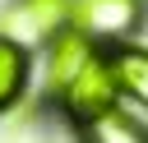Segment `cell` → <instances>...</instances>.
<instances>
[{
  "instance_id": "cell-1",
  "label": "cell",
  "mask_w": 148,
  "mask_h": 143,
  "mask_svg": "<svg viewBox=\"0 0 148 143\" xmlns=\"http://www.w3.org/2000/svg\"><path fill=\"white\" fill-rule=\"evenodd\" d=\"M116 97H120V88H116V74H111V60H106V55H97V60L60 92L65 111H69L79 125H92V120H102L106 111H116Z\"/></svg>"
},
{
  "instance_id": "cell-2",
  "label": "cell",
  "mask_w": 148,
  "mask_h": 143,
  "mask_svg": "<svg viewBox=\"0 0 148 143\" xmlns=\"http://www.w3.org/2000/svg\"><path fill=\"white\" fill-rule=\"evenodd\" d=\"M97 60V46H92V37L88 32H79V28H60L51 42H46V88L60 97L88 65Z\"/></svg>"
},
{
  "instance_id": "cell-3",
  "label": "cell",
  "mask_w": 148,
  "mask_h": 143,
  "mask_svg": "<svg viewBox=\"0 0 148 143\" xmlns=\"http://www.w3.org/2000/svg\"><path fill=\"white\" fill-rule=\"evenodd\" d=\"M69 28L88 32V37H111L120 42L134 23H139V0H74L69 9Z\"/></svg>"
},
{
  "instance_id": "cell-4",
  "label": "cell",
  "mask_w": 148,
  "mask_h": 143,
  "mask_svg": "<svg viewBox=\"0 0 148 143\" xmlns=\"http://www.w3.org/2000/svg\"><path fill=\"white\" fill-rule=\"evenodd\" d=\"M69 0H18L9 9V32H23V37H56L60 23L69 18ZM5 32V37H9Z\"/></svg>"
},
{
  "instance_id": "cell-5",
  "label": "cell",
  "mask_w": 148,
  "mask_h": 143,
  "mask_svg": "<svg viewBox=\"0 0 148 143\" xmlns=\"http://www.w3.org/2000/svg\"><path fill=\"white\" fill-rule=\"evenodd\" d=\"M106 60H111L116 88L148 111V46H116V51H106Z\"/></svg>"
},
{
  "instance_id": "cell-6",
  "label": "cell",
  "mask_w": 148,
  "mask_h": 143,
  "mask_svg": "<svg viewBox=\"0 0 148 143\" xmlns=\"http://www.w3.org/2000/svg\"><path fill=\"white\" fill-rule=\"evenodd\" d=\"M28 74H32L28 46L14 42V37H0V111H9L28 92Z\"/></svg>"
},
{
  "instance_id": "cell-7",
  "label": "cell",
  "mask_w": 148,
  "mask_h": 143,
  "mask_svg": "<svg viewBox=\"0 0 148 143\" xmlns=\"http://www.w3.org/2000/svg\"><path fill=\"white\" fill-rule=\"evenodd\" d=\"M92 143H148V129L125 111H106L102 120H92Z\"/></svg>"
}]
</instances>
